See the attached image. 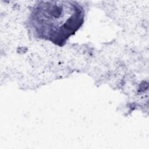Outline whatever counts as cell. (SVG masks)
<instances>
[{
    "label": "cell",
    "mask_w": 149,
    "mask_h": 149,
    "mask_svg": "<svg viewBox=\"0 0 149 149\" xmlns=\"http://www.w3.org/2000/svg\"><path fill=\"white\" fill-rule=\"evenodd\" d=\"M84 19V9L76 1H39L31 12L28 26L35 37L62 47L81 27Z\"/></svg>",
    "instance_id": "cell-1"
}]
</instances>
